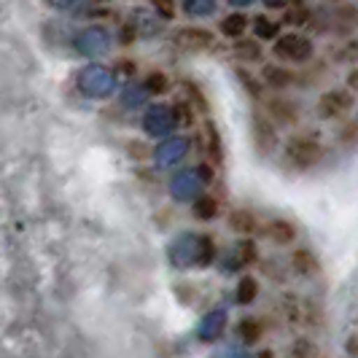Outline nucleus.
<instances>
[{
  "label": "nucleus",
  "instance_id": "f257e3e1",
  "mask_svg": "<svg viewBox=\"0 0 358 358\" xmlns=\"http://www.w3.org/2000/svg\"><path fill=\"white\" fill-rule=\"evenodd\" d=\"M286 159L291 167L296 170H310L323 159V145L321 141L310 138V135H296L286 143Z\"/></svg>",
  "mask_w": 358,
  "mask_h": 358
},
{
  "label": "nucleus",
  "instance_id": "f03ea898",
  "mask_svg": "<svg viewBox=\"0 0 358 358\" xmlns=\"http://www.w3.org/2000/svg\"><path fill=\"white\" fill-rule=\"evenodd\" d=\"M275 54L286 62H307L313 57V41L299 33H288L275 41Z\"/></svg>",
  "mask_w": 358,
  "mask_h": 358
},
{
  "label": "nucleus",
  "instance_id": "7ed1b4c3",
  "mask_svg": "<svg viewBox=\"0 0 358 358\" xmlns=\"http://www.w3.org/2000/svg\"><path fill=\"white\" fill-rule=\"evenodd\" d=\"M353 106H356V100L348 90H329L318 100V116L326 122H334V119H342L345 113H350Z\"/></svg>",
  "mask_w": 358,
  "mask_h": 358
},
{
  "label": "nucleus",
  "instance_id": "20e7f679",
  "mask_svg": "<svg viewBox=\"0 0 358 358\" xmlns=\"http://www.w3.org/2000/svg\"><path fill=\"white\" fill-rule=\"evenodd\" d=\"M176 43L183 52H205L213 46V33L205 27H180L176 33Z\"/></svg>",
  "mask_w": 358,
  "mask_h": 358
},
{
  "label": "nucleus",
  "instance_id": "39448f33",
  "mask_svg": "<svg viewBox=\"0 0 358 358\" xmlns=\"http://www.w3.org/2000/svg\"><path fill=\"white\" fill-rule=\"evenodd\" d=\"M267 116L275 124H296L299 122V106L286 100V97H269Z\"/></svg>",
  "mask_w": 358,
  "mask_h": 358
},
{
  "label": "nucleus",
  "instance_id": "423d86ee",
  "mask_svg": "<svg viewBox=\"0 0 358 358\" xmlns=\"http://www.w3.org/2000/svg\"><path fill=\"white\" fill-rule=\"evenodd\" d=\"M331 30H337L342 36H348L350 30L358 27V8L356 6H348V3H340L331 8V19H329Z\"/></svg>",
  "mask_w": 358,
  "mask_h": 358
},
{
  "label": "nucleus",
  "instance_id": "0eeeda50",
  "mask_svg": "<svg viewBox=\"0 0 358 358\" xmlns=\"http://www.w3.org/2000/svg\"><path fill=\"white\" fill-rule=\"evenodd\" d=\"M253 141H256V148L262 151V154H267V151H272L275 148V143H278V129L272 127V122L269 119H264V116H253Z\"/></svg>",
  "mask_w": 358,
  "mask_h": 358
},
{
  "label": "nucleus",
  "instance_id": "6e6552de",
  "mask_svg": "<svg viewBox=\"0 0 358 358\" xmlns=\"http://www.w3.org/2000/svg\"><path fill=\"white\" fill-rule=\"evenodd\" d=\"M262 81L272 87V90H286L296 81V76L288 71V68H280V65H264L262 71Z\"/></svg>",
  "mask_w": 358,
  "mask_h": 358
},
{
  "label": "nucleus",
  "instance_id": "1a4fd4ad",
  "mask_svg": "<svg viewBox=\"0 0 358 358\" xmlns=\"http://www.w3.org/2000/svg\"><path fill=\"white\" fill-rule=\"evenodd\" d=\"M267 237L278 245H291L296 240V229H294V224H288L283 218H275L267 224Z\"/></svg>",
  "mask_w": 358,
  "mask_h": 358
},
{
  "label": "nucleus",
  "instance_id": "9d476101",
  "mask_svg": "<svg viewBox=\"0 0 358 358\" xmlns=\"http://www.w3.org/2000/svg\"><path fill=\"white\" fill-rule=\"evenodd\" d=\"M291 269H294L296 275H302V278H307V275H313V272L318 269V262H315V253L307 251V248H299V251H294V256H291Z\"/></svg>",
  "mask_w": 358,
  "mask_h": 358
},
{
  "label": "nucleus",
  "instance_id": "9b49d317",
  "mask_svg": "<svg viewBox=\"0 0 358 358\" xmlns=\"http://www.w3.org/2000/svg\"><path fill=\"white\" fill-rule=\"evenodd\" d=\"M245 27H248V19L240 17V14H232V17H227L224 22H221V33L234 38V41H240V38H243Z\"/></svg>",
  "mask_w": 358,
  "mask_h": 358
},
{
  "label": "nucleus",
  "instance_id": "f8f14e48",
  "mask_svg": "<svg viewBox=\"0 0 358 358\" xmlns=\"http://www.w3.org/2000/svg\"><path fill=\"white\" fill-rule=\"evenodd\" d=\"M229 227L240 234H251L253 229H256V218H253V213H248V210H234V213L229 215Z\"/></svg>",
  "mask_w": 358,
  "mask_h": 358
},
{
  "label": "nucleus",
  "instance_id": "ddd939ff",
  "mask_svg": "<svg viewBox=\"0 0 358 358\" xmlns=\"http://www.w3.org/2000/svg\"><path fill=\"white\" fill-rule=\"evenodd\" d=\"M234 57H240L243 62H256L262 57V46L256 41H234Z\"/></svg>",
  "mask_w": 358,
  "mask_h": 358
},
{
  "label": "nucleus",
  "instance_id": "4468645a",
  "mask_svg": "<svg viewBox=\"0 0 358 358\" xmlns=\"http://www.w3.org/2000/svg\"><path fill=\"white\" fill-rule=\"evenodd\" d=\"M283 19H286L288 24H296V27H302V24H307L310 19H313V11L307 8L305 3H291L286 8V14H283Z\"/></svg>",
  "mask_w": 358,
  "mask_h": 358
},
{
  "label": "nucleus",
  "instance_id": "2eb2a0df",
  "mask_svg": "<svg viewBox=\"0 0 358 358\" xmlns=\"http://www.w3.org/2000/svg\"><path fill=\"white\" fill-rule=\"evenodd\" d=\"M256 296H259V283H256V278H243L240 286H237V302H240V305H251V302H256Z\"/></svg>",
  "mask_w": 358,
  "mask_h": 358
},
{
  "label": "nucleus",
  "instance_id": "dca6fc26",
  "mask_svg": "<svg viewBox=\"0 0 358 358\" xmlns=\"http://www.w3.org/2000/svg\"><path fill=\"white\" fill-rule=\"evenodd\" d=\"M205 141H208V154L213 162L224 159V151H221V138H218V129H215L210 122L205 124Z\"/></svg>",
  "mask_w": 358,
  "mask_h": 358
},
{
  "label": "nucleus",
  "instance_id": "f3484780",
  "mask_svg": "<svg viewBox=\"0 0 358 358\" xmlns=\"http://www.w3.org/2000/svg\"><path fill=\"white\" fill-rule=\"evenodd\" d=\"M240 337L245 345H256V342L262 340V323L256 321V318H245V321L240 323Z\"/></svg>",
  "mask_w": 358,
  "mask_h": 358
},
{
  "label": "nucleus",
  "instance_id": "a211bd4d",
  "mask_svg": "<svg viewBox=\"0 0 358 358\" xmlns=\"http://www.w3.org/2000/svg\"><path fill=\"white\" fill-rule=\"evenodd\" d=\"M291 356L294 358H321V350H318V345L310 340H296L294 342V348H291Z\"/></svg>",
  "mask_w": 358,
  "mask_h": 358
},
{
  "label": "nucleus",
  "instance_id": "6ab92c4d",
  "mask_svg": "<svg viewBox=\"0 0 358 358\" xmlns=\"http://www.w3.org/2000/svg\"><path fill=\"white\" fill-rule=\"evenodd\" d=\"M215 213H218V202H215L213 197H199L197 202H194V215H197V218L210 221V218H215Z\"/></svg>",
  "mask_w": 358,
  "mask_h": 358
},
{
  "label": "nucleus",
  "instance_id": "aec40b11",
  "mask_svg": "<svg viewBox=\"0 0 358 358\" xmlns=\"http://www.w3.org/2000/svg\"><path fill=\"white\" fill-rule=\"evenodd\" d=\"M221 326H224V313H213V315H208V321L202 323V337H215L218 331H221Z\"/></svg>",
  "mask_w": 358,
  "mask_h": 358
},
{
  "label": "nucleus",
  "instance_id": "412c9836",
  "mask_svg": "<svg viewBox=\"0 0 358 358\" xmlns=\"http://www.w3.org/2000/svg\"><path fill=\"white\" fill-rule=\"evenodd\" d=\"M256 36L269 41V38L278 36V24L275 22H269L267 17H256Z\"/></svg>",
  "mask_w": 358,
  "mask_h": 358
},
{
  "label": "nucleus",
  "instance_id": "4be33fe9",
  "mask_svg": "<svg viewBox=\"0 0 358 358\" xmlns=\"http://www.w3.org/2000/svg\"><path fill=\"white\" fill-rule=\"evenodd\" d=\"M237 78L243 81V87H245V90L251 92V94H253V97H256V100L262 97V87L256 84V78H253L251 73H248V71H243V68H237Z\"/></svg>",
  "mask_w": 358,
  "mask_h": 358
},
{
  "label": "nucleus",
  "instance_id": "5701e85b",
  "mask_svg": "<svg viewBox=\"0 0 358 358\" xmlns=\"http://www.w3.org/2000/svg\"><path fill=\"white\" fill-rule=\"evenodd\" d=\"M148 90L167 92V78H164V73H151V76H148Z\"/></svg>",
  "mask_w": 358,
  "mask_h": 358
},
{
  "label": "nucleus",
  "instance_id": "b1692460",
  "mask_svg": "<svg viewBox=\"0 0 358 358\" xmlns=\"http://www.w3.org/2000/svg\"><path fill=\"white\" fill-rule=\"evenodd\" d=\"M240 253H243V262H256V245H253L251 240L240 243Z\"/></svg>",
  "mask_w": 358,
  "mask_h": 358
},
{
  "label": "nucleus",
  "instance_id": "393cba45",
  "mask_svg": "<svg viewBox=\"0 0 358 358\" xmlns=\"http://www.w3.org/2000/svg\"><path fill=\"white\" fill-rule=\"evenodd\" d=\"M176 119H178V122H183V124H189V122H192L189 103H178V108H176Z\"/></svg>",
  "mask_w": 358,
  "mask_h": 358
},
{
  "label": "nucleus",
  "instance_id": "a878e982",
  "mask_svg": "<svg viewBox=\"0 0 358 358\" xmlns=\"http://www.w3.org/2000/svg\"><path fill=\"white\" fill-rule=\"evenodd\" d=\"M186 8H189L192 14H210L215 6H213V3H189Z\"/></svg>",
  "mask_w": 358,
  "mask_h": 358
},
{
  "label": "nucleus",
  "instance_id": "bb28decb",
  "mask_svg": "<svg viewBox=\"0 0 358 358\" xmlns=\"http://www.w3.org/2000/svg\"><path fill=\"white\" fill-rule=\"evenodd\" d=\"M157 11H159L164 19L176 17V6H173V3H157Z\"/></svg>",
  "mask_w": 358,
  "mask_h": 358
},
{
  "label": "nucleus",
  "instance_id": "cd10ccee",
  "mask_svg": "<svg viewBox=\"0 0 358 358\" xmlns=\"http://www.w3.org/2000/svg\"><path fill=\"white\" fill-rule=\"evenodd\" d=\"M348 90L358 92V65L350 73H348Z\"/></svg>",
  "mask_w": 358,
  "mask_h": 358
},
{
  "label": "nucleus",
  "instance_id": "c85d7f7f",
  "mask_svg": "<svg viewBox=\"0 0 358 358\" xmlns=\"http://www.w3.org/2000/svg\"><path fill=\"white\" fill-rule=\"evenodd\" d=\"M256 358H275V356H272V350H264V353H259Z\"/></svg>",
  "mask_w": 358,
  "mask_h": 358
}]
</instances>
